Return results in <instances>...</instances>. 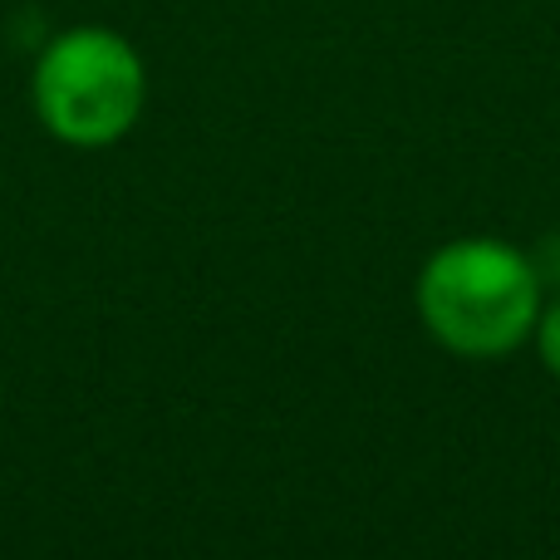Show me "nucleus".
<instances>
[{"label":"nucleus","mask_w":560,"mask_h":560,"mask_svg":"<svg viewBox=\"0 0 560 560\" xmlns=\"http://www.w3.org/2000/svg\"><path fill=\"white\" fill-rule=\"evenodd\" d=\"M35 114L59 143L108 148L138 124L148 74L118 30L79 25L45 45L35 65Z\"/></svg>","instance_id":"f03ea898"},{"label":"nucleus","mask_w":560,"mask_h":560,"mask_svg":"<svg viewBox=\"0 0 560 560\" xmlns=\"http://www.w3.org/2000/svg\"><path fill=\"white\" fill-rule=\"evenodd\" d=\"M418 310L438 345L457 354H506L541 319L532 256L502 242H453L418 276Z\"/></svg>","instance_id":"f257e3e1"},{"label":"nucleus","mask_w":560,"mask_h":560,"mask_svg":"<svg viewBox=\"0 0 560 560\" xmlns=\"http://www.w3.org/2000/svg\"><path fill=\"white\" fill-rule=\"evenodd\" d=\"M536 339H541V359L560 374V300L536 319Z\"/></svg>","instance_id":"7ed1b4c3"}]
</instances>
